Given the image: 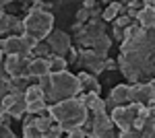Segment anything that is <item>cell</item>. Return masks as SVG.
<instances>
[{
  "mask_svg": "<svg viewBox=\"0 0 155 138\" xmlns=\"http://www.w3.org/2000/svg\"><path fill=\"white\" fill-rule=\"evenodd\" d=\"M153 101H155V93H153L149 82H137V85L130 87V91H128V103H137V105L147 107Z\"/></svg>",
  "mask_w": 155,
  "mask_h": 138,
  "instance_id": "cell-5",
  "label": "cell"
},
{
  "mask_svg": "<svg viewBox=\"0 0 155 138\" xmlns=\"http://www.w3.org/2000/svg\"><path fill=\"white\" fill-rule=\"evenodd\" d=\"M2 17H4V11H2V4H0V21H2Z\"/></svg>",
  "mask_w": 155,
  "mask_h": 138,
  "instance_id": "cell-33",
  "label": "cell"
},
{
  "mask_svg": "<svg viewBox=\"0 0 155 138\" xmlns=\"http://www.w3.org/2000/svg\"><path fill=\"white\" fill-rule=\"evenodd\" d=\"M23 138H44V132L35 124H29V126H23Z\"/></svg>",
  "mask_w": 155,
  "mask_h": 138,
  "instance_id": "cell-22",
  "label": "cell"
},
{
  "mask_svg": "<svg viewBox=\"0 0 155 138\" xmlns=\"http://www.w3.org/2000/svg\"><path fill=\"white\" fill-rule=\"evenodd\" d=\"M91 115V114H89ZM91 120H93V130H95V138L101 136V134H106L110 130H114V124H112V120H110V115L104 111V114H93L91 115Z\"/></svg>",
  "mask_w": 155,
  "mask_h": 138,
  "instance_id": "cell-11",
  "label": "cell"
},
{
  "mask_svg": "<svg viewBox=\"0 0 155 138\" xmlns=\"http://www.w3.org/2000/svg\"><path fill=\"white\" fill-rule=\"evenodd\" d=\"M6 114H8V117H17V120L25 117V114H27V103H25V97H23V95H17L15 103L6 109Z\"/></svg>",
  "mask_w": 155,
  "mask_h": 138,
  "instance_id": "cell-15",
  "label": "cell"
},
{
  "mask_svg": "<svg viewBox=\"0 0 155 138\" xmlns=\"http://www.w3.org/2000/svg\"><path fill=\"white\" fill-rule=\"evenodd\" d=\"M149 138H155V134H153V136H149Z\"/></svg>",
  "mask_w": 155,
  "mask_h": 138,
  "instance_id": "cell-34",
  "label": "cell"
},
{
  "mask_svg": "<svg viewBox=\"0 0 155 138\" xmlns=\"http://www.w3.org/2000/svg\"><path fill=\"white\" fill-rule=\"evenodd\" d=\"M25 97V103H35V101H46V95H44V91L37 87V82H33V85H29V89L23 93Z\"/></svg>",
  "mask_w": 155,
  "mask_h": 138,
  "instance_id": "cell-19",
  "label": "cell"
},
{
  "mask_svg": "<svg viewBox=\"0 0 155 138\" xmlns=\"http://www.w3.org/2000/svg\"><path fill=\"white\" fill-rule=\"evenodd\" d=\"M110 47H112V39H110V37L104 33V35H99V37H95V39H93V46H91V50L95 52L97 56L106 58V54H107V50H110Z\"/></svg>",
  "mask_w": 155,
  "mask_h": 138,
  "instance_id": "cell-18",
  "label": "cell"
},
{
  "mask_svg": "<svg viewBox=\"0 0 155 138\" xmlns=\"http://www.w3.org/2000/svg\"><path fill=\"white\" fill-rule=\"evenodd\" d=\"M52 124H54V120H52V115H46V117H41V115H37L35 120V126L41 130V132H46V130H50L52 128Z\"/></svg>",
  "mask_w": 155,
  "mask_h": 138,
  "instance_id": "cell-24",
  "label": "cell"
},
{
  "mask_svg": "<svg viewBox=\"0 0 155 138\" xmlns=\"http://www.w3.org/2000/svg\"><path fill=\"white\" fill-rule=\"evenodd\" d=\"M89 19H91V14H89V11H87L85 6L77 11V23H79V25H85L87 21H89Z\"/></svg>",
  "mask_w": 155,
  "mask_h": 138,
  "instance_id": "cell-26",
  "label": "cell"
},
{
  "mask_svg": "<svg viewBox=\"0 0 155 138\" xmlns=\"http://www.w3.org/2000/svg\"><path fill=\"white\" fill-rule=\"evenodd\" d=\"M50 115L62 126V132L68 134L72 130L81 128V124L87 120L89 114L83 107V103L74 97V99H66V101H58V103L50 105Z\"/></svg>",
  "mask_w": 155,
  "mask_h": 138,
  "instance_id": "cell-1",
  "label": "cell"
},
{
  "mask_svg": "<svg viewBox=\"0 0 155 138\" xmlns=\"http://www.w3.org/2000/svg\"><path fill=\"white\" fill-rule=\"evenodd\" d=\"M149 85H151V89H153V93H155V79H153V81H149Z\"/></svg>",
  "mask_w": 155,
  "mask_h": 138,
  "instance_id": "cell-32",
  "label": "cell"
},
{
  "mask_svg": "<svg viewBox=\"0 0 155 138\" xmlns=\"http://www.w3.org/2000/svg\"><path fill=\"white\" fill-rule=\"evenodd\" d=\"M66 138H85V136H83V132H81V128H77V130L68 132V134H66Z\"/></svg>",
  "mask_w": 155,
  "mask_h": 138,
  "instance_id": "cell-28",
  "label": "cell"
},
{
  "mask_svg": "<svg viewBox=\"0 0 155 138\" xmlns=\"http://www.w3.org/2000/svg\"><path fill=\"white\" fill-rule=\"evenodd\" d=\"M48 46L52 50V54H56V56H62L71 50V37L64 33V31H52L48 37Z\"/></svg>",
  "mask_w": 155,
  "mask_h": 138,
  "instance_id": "cell-7",
  "label": "cell"
},
{
  "mask_svg": "<svg viewBox=\"0 0 155 138\" xmlns=\"http://www.w3.org/2000/svg\"><path fill=\"white\" fill-rule=\"evenodd\" d=\"M2 64H4V68H6V72L11 76H29L31 56H4Z\"/></svg>",
  "mask_w": 155,
  "mask_h": 138,
  "instance_id": "cell-6",
  "label": "cell"
},
{
  "mask_svg": "<svg viewBox=\"0 0 155 138\" xmlns=\"http://www.w3.org/2000/svg\"><path fill=\"white\" fill-rule=\"evenodd\" d=\"M23 25H25V33L27 35H31L35 41H44L52 33L54 17H52V12H46L41 8H31L29 14L23 19Z\"/></svg>",
  "mask_w": 155,
  "mask_h": 138,
  "instance_id": "cell-2",
  "label": "cell"
},
{
  "mask_svg": "<svg viewBox=\"0 0 155 138\" xmlns=\"http://www.w3.org/2000/svg\"><path fill=\"white\" fill-rule=\"evenodd\" d=\"M97 138H116V134H114V130H110V132H106V134H101Z\"/></svg>",
  "mask_w": 155,
  "mask_h": 138,
  "instance_id": "cell-30",
  "label": "cell"
},
{
  "mask_svg": "<svg viewBox=\"0 0 155 138\" xmlns=\"http://www.w3.org/2000/svg\"><path fill=\"white\" fill-rule=\"evenodd\" d=\"M104 66H106L107 70H114L116 66H118V64H116V62H114L112 58H106V60H104Z\"/></svg>",
  "mask_w": 155,
  "mask_h": 138,
  "instance_id": "cell-29",
  "label": "cell"
},
{
  "mask_svg": "<svg viewBox=\"0 0 155 138\" xmlns=\"http://www.w3.org/2000/svg\"><path fill=\"white\" fill-rule=\"evenodd\" d=\"M52 93L46 99V103L50 101V105L58 103V101H66V99H74L81 95V87L77 81V74H68V72H62V74H54L52 76Z\"/></svg>",
  "mask_w": 155,
  "mask_h": 138,
  "instance_id": "cell-3",
  "label": "cell"
},
{
  "mask_svg": "<svg viewBox=\"0 0 155 138\" xmlns=\"http://www.w3.org/2000/svg\"><path fill=\"white\" fill-rule=\"evenodd\" d=\"M145 6L141 8L139 17H137V23L141 29L149 31V29H155V2H143Z\"/></svg>",
  "mask_w": 155,
  "mask_h": 138,
  "instance_id": "cell-9",
  "label": "cell"
},
{
  "mask_svg": "<svg viewBox=\"0 0 155 138\" xmlns=\"http://www.w3.org/2000/svg\"><path fill=\"white\" fill-rule=\"evenodd\" d=\"M77 81H79V87H81V93H97L99 95V81L91 72H79L77 74Z\"/></svg>",
  "mask_w": 155,
  "mask_h": 138,
  "instance_id": "cell-10",
  "label": "cell"
},
{
  "mask_svg": "<svg viewBox=\"0 0 155 138\" xmlns=\"http://www.w3.org/2000/svg\"><path fill=\"white\" fill-rule=\"evenodd\" d=\"M52 54V50H50L48 41H39L33 50H31V58H48Z\"/></svg>",
  "mask_w": 155,
  "mask_h": 138,
  "instance_id": "cell-20",
  "label": "cell"
},
{
  "mask_svg": "<svg viewBox=\"0 0 155 138\" xmlns=\"http://www.w3.org/2000/svg\"><path fill=\"white\" fill-rule=\"evenodd\" d=\"M4 56H31L29 47L23 43L21 37H15V35H8L4 39Z\"/></svg>",
  "mask_w": 155,
  "mask_h": 138,
  "instance_id": "cell-8",
  "label": "cell"
},
{
  "mask_svg": "<svg viewBox=\"0 0 155 138\" xmlns=\"http://www.w3.org/2000/svg\"><path fill=\"white\" fill-rule=\"evenodd\" d=\"M128 91L130 87L128 85H116L112 91H110V99L114 101V105H128Z\"/></svg>",
  "mask_w": 155,
  "mask_h": 138,
  "instance_id": "cell-13",
  "label": "cell"
},
{
  "mask_svg": "<svg viewBox=\"0 0 155 138\" xmlns=\"http://www.w3.org/2000/svg\"><path fill=\"white\" fill-rule=\"evenodd\" d=\"M37 87L44 91L46 95V99L50 97V93H52V87H54V82H52V74H46V76H41V79H37Z\"/></svg>",
  "mask_w": 155,
  "mask_h": 138,
  "instance_id": "cell-21",
  "label": "cell"
},
{
  "mask_svg": "<svg viewBox=\"0 0 155 138\" xmlns=\"http://www.w3.org/2000/svg\"><path fill=\"white\" fill-rule=\"evenodd\" d=\"M147 107H149V114H151V117L155 120V101H153V103H149Z\"/></svg>",
  "mask_w": 155,
  "mask_h": 138,
  "instance_id": "cell-31",
  "label": "cell"
},
{
  "mask_svg": "<svg viewBox=\"0 0 155 138\" xmlns=\"http://www.w3.org/2000/svg\"><path fill=\"white\" fill-rule=\"evenodd\" d=\"M132 23H134V21H130L126 14H122V17H118V19L114 21V27H116V29H120V31H124V29H126V27H130Z\"/></svg>",
  "mask_w": 155,
  "mask_h": 138,
  "instance_id": "cell-25",
  "label": "cell"
},
{
  "mask_svg": "<svg viewBox=\"0 0 155 138\" xmlns=\"http://www.w3.org/2000/svg\"><path fill=\"white\" fill-rule=\"evenodd\" d=\"M120 12H126L124 8V4L122 2H112V4H107V8L101 12V21H107V23H114L116 19L120 17Z\"/></svg>",
  "mask_w": 155,
  "mask_h": 138,
  "instance_id": "cell-16",
  "label": "cell"
},
{
  "mask_svg": "<svg viewBox=\"0 0 155 138\" xmlns=\"http://www.w3.org/2000/svg\"><path fill=\"white\" fill-rule=\"evenodd\" d=\"M50 74V64L48 58H31V64H29V76L31 79H41Z\"/></svg>",
  "mask_w": 155,
  "mask_h": 138,
  "instance_id": "cell-12",
  "label": "cell"
},
{
  "mask_svg": "<svg viewBox=\"0 0 155 138\" xmlns=\"http://www.w3.org/2000/svg\"><path fill=\"white\" fill-rule=\"evenodd\" d=\"M118 138H141V132L139 130H124V132H120L118 134Z\"/></svg>",
  "mask_w": 155,
  "mask_h": 138,
  "instance_id": "cell-27",
  "label": "cell"
},
{
  "mask_svg": "<svg viewBox=\"0 0 155 138\" xmlns=\"http://www.w3.org/2000/svg\"><path fill=\"white\" fill-rule=\"evenodd\" d=\"M11 93L12 95H23L27 89H29V85H33L29 76H12L11 79Z\"/></svg>",
  "mask_w": 155,
  "mask_h": 138,
  "instance_id": "cell-17",
  "label": "cell"
},
{
  "mask_svg": "<svg viewBox=\"0 0 155 138\" xmlns=\"http://www.w3.org/2000/svg\"><path fill=\"white\" fill-rule=\"evenodd\" d=\"M48 64H50V74H52V76H54V74H62V72H66V68H68L66 58L56 56V54H50L48 56Z\"/></svg>",
  "mask_w": 155,
  "mask_h": 138,
  "instance_id": "cell-14",
  "label": "cell"
},
{
  "mask_svg": "<svg viewBox=\"0 0 155 138\" xmlns=\"http://www.w3.org/2000/svg\"><path fill=\"white\" fill-rule=\"evenodd\" d=\"M139 109H141V105H137V103L118 105V107H114V109H112L110 120H112V124L118 128L120 132L130 130L132 124H134V120L139 117Z\"/></svg>",
  "mask_w": 155,
  "mask_h": 138,
  "instance_id": "cell-4",
  "label": "cell"
},
{
  "mask_svg": "<svg viewBox=\"0 0 155 138\" xmlns=\"http://www.w3.org/2000/svg\"><path fill=\"white\" fill-rule=\"evenodd\" d=\"M62 134H64V132H62V126H60L58 122L54 120V124H52V128L44 132V138H62Z\"/></svg>",
  "mask_w": 155,
  "mask_h": 138,
  "instance_id": "cell-23",
  "label": "cell"
}]
</instances>
